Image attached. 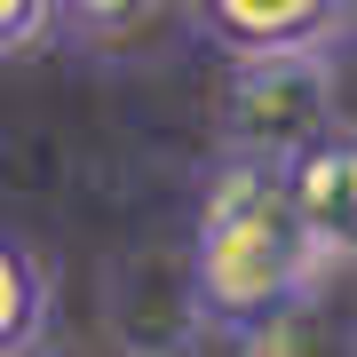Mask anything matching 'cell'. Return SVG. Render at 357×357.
<instances>
[{"mask_svg":"<svg viewBox=\"0 0 357 357\" xmlns=\"http://www.w3.org/2000/svg\"><path fill=\"white\" fill-rule=\"evenodd\" d=\"M326 246L310 238L302 206H294V175L270 159H222L206 175L199 222H191V278L199 310L222 333H255L278 318L286 302L326 286Z\"/></svg>","mask_w":357,"mask_h":357,"instance_id":"1","label":"cell"},{"mask_svg":"<svg viewBox=\"0 0 357 357\" xmlns=\"http://www.w3.org/2000/svg\"><path fill=\"white\" fill-rule=\"evenodd\" d=\"M342 128L333 103V48H294V56H238L222 88V159H270L294 167L302 151Z\"/></svg>","mask_w":357,"mask_h":357,"instance_id":"2","label":"cell"},{"mask_svg":"<svg viewBox=\"0 0 357 357\" xmlns=\"http://www.w3.org/2000/svg\"><path fill=\"white\" fill-rule=\"evenodd\" d=\"M206 326L199 310V278H191V255L167 262V255H135L128 278L112 294V333L128 357H183V342Z\"/></svg>","mask_w":357,"mask_h":357,"instance_id":"3","label":"cell"},{"mask_svg":"<svg viewBox=\"0 0 357 357\" xmlns=\"http://www.w3.org/2000/svg\"><path fill=\"white\" fill-rule=\"evenodd\" d=\"M199 24L230 56H294V48H349L342 0H199Z\"/></svg>","mask_w":357,"mask_h":357,"instance_id":"4","label":"cell"},{"mask_svg":"<svg viewBox=\"0 0 357 357\" xmlns=\"http://www.w3.org/2000/svg\"><path fill=\"white\" fill-rule=\"evenodd\" d=\"M286 175H294V206H302L310 238L326 246V262L357 270V128H333L318 151H302Z\"/></svg>","mask_w":357,"mask_h":357,"instance_id":"5","label":"cell"},{"mask_svg":"<svg viewBox=\"0 0 357 357\" xmlns=\"http://www.w3.org/2000/svg\"><path fill=\"white\" fill-rule=\"evenodd\" d=\"M199 0H56L72 40H88L96 56H128V48H151L167 40V24H183Z\"/></svg>","mask_w":357,"mask_h":357,"instance_id":"6","label":"cell"},{"mask_svg":"<svg viewBox=\"0 0 357 357\" xmlns=\"http://www.w3.org/2000/svg\"><path fill=\"white\" fill-rule=\"evenodd\" d=\"M238 357H357V318H342L326 294H302L255 333H238Z\"/></svg>","mask_w":357,"mask_h":357,"instance_id":"7","label":"cell"},{"mask_svg":"<svg viewBox=\"0 0 357 357\" xmlns=\"http://www.w3.org/2000/svg\"><path fill=\"white\" fill-rule=\"evenodd\" d=\"M48 333V262L24 238H0V357H32Z\"/></svg>","mask_w":357,"mask_h":357,"instance_id":"8","label":"cell"},{"mask_svg":"<svg viewBox=\"0 0 357 357\" xmlns=\"http://www.w3.org/2000/svg\"><path fill=\"white\" fill-rule=\"evenodd\" d=\"M48 32H64V16H56V0H0V48H8V56L40 48Z\"/></svg>","mask_w":357,"mask_h":357,"instance_id":"9","label":"cell"},{"mask_svg":"<svg viewBox=\"0 0 357 357\" xmlns=\"http://www.w3.org/2000/svg\"><path fill=\"white\" fill-rule=\"evenodd\" d=\"M342 32H349V40H357V0H342Z\"/></svg>","mask_w":357,"mask_h":357,"instance_id":"10","label":"cell"}]
</instances>
